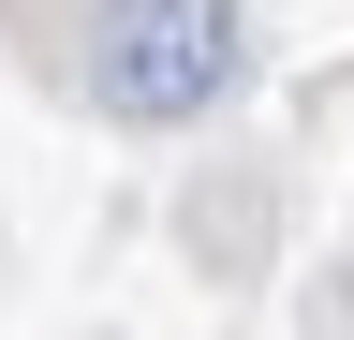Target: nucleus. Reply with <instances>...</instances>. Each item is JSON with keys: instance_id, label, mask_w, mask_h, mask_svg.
Segmentation results:
<instances>
[{"instance_id": "nucleus-1", "label": "nucleus", "mask_w": 354, "mask_h": 340, "mask_svg": "<svg viewBox=\"0 0 354 340\" xmlns=\"http://www.w3.org/2000/svg\"><path fill=\"white\" fill-rule=\"evenodd\" d=\"M236 0H104V30H88V89L104 118L133 134H177V118H207L236 89Z\"/></svg>"}]
</instances>
